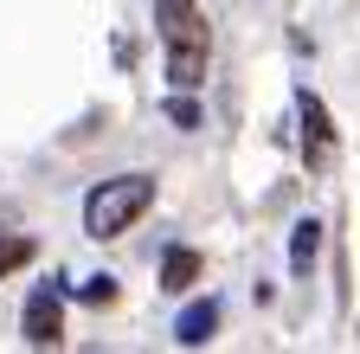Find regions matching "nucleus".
<instances>
[{
  "mask_svg": "<svg viewBox=\"0 0 360 354\" xmlns=\"http://www.w3.org/2000/svg\"><path fill=\"white\" fill-rule=\"evenodd\" d=\"M77 296H84V303H116V277H90Z\"/></svg>",
  "mask_w": 360,
  "mask_h": 354,
  "instance_id": "11",
  "label": "nucleus"
},
{
  "mask_svg": "<svg viewBox=\"0 0 360 354\" xmlns=\"http://www.w3.org/2000/svg\"><path fill=\"white\" fill-rule=\"evenodd\" d=\"M315 251H322V226H315V219H302V226H296V239H290V271H309V264H315Z\"/></svg>",
  "mask_w": 360,
  "mask_h": 354,
  "instance_id": "8",
  "label": "nucleus"
},
{
  "mask_svg": "<svg viewBox=\"0 0 360 354\" xmlns=\"http://www.w3.org/2000/svg\"><path fill=\"white\" fill-rule=\"evenodd\" d=\"M20 335H26V348H58V341H65V303H58L52 284H39V290L26 296Z\"/></svg>",
  "mask_w": 360,
  "mask_h": 354,
  "instance_id": "2",
  "label": "nucleus"
},
{
  "mask_svg": "<svg viewBox=\"0 0 360 354\" xmlns=\"http://www.w3.org/2000/svg\"><path fill=\"white\" fill-rule=\"evenodd\" d=\"M212 329H219V303L206 296V303H187V309H180L174 341H180V348H206V341H212Z\"/></svg>",
  "mask_w": 360,
  "mask_h": 354,
  "instance_id": "5",
  "label": "nucleus"
},
{
  "mask_svg": "<svg viewBox=\"0 0 360 354\" xmlns=\"http://www.w3.org/2000/svg\"><path fill=\"white\" fill-rule=\"evenodd\" d=\"M32 258V239H0V271H20Z\"/></svg>",
  "mask_w": 360,
  "mask_h": 354,
  "instance_id": "9",
  "label": "nucleus"
},
{
  "mask_svg": "<svg viewBox=\"0 0 360 354\" xmlns=\"http://www.w3.org/2000/svg\"><path fill=\"white\" fill-rule=\"evenodd\" d=\"M296 116H302V161L309 167H328L335 161V122H328L322 97H315V91H296Z\"/></svg>",
  "mask_w": 360,
  "mask_h": 354,
  "instance_id": "3",
  "label": "nucleus"
},
{
  "mask_svg": "<svg viewBox=\"0 0 360 354\" xmlns=\"http://www.w3.org/2000/svg\"><path fill=\"white\" fill-rule=\"evenodd\" d=\"M167 77L180 84V91H193V84L206 77V46H167Z\"/></svg>",
  "mask_w": 360,
  "mask_h": 354,
  "instance_id": "6",
  "label": "nucleus"
},
{
  "mask_svg": "<svg viewBox=\"0 0 360 354\" xmlns=\"http://www.w3.org/2000/svg\"><path fill=\"white\" fill-rule=\"evenodd\" d=\"M148 206H155V174H116V181L90 187V200H84V232L90 239H116Z\"/></svg>",
  "mask_w": 360,
  "mask_h": 354,
  "instance_id": "1",
  "label": "nucleus"
},
{
  "mask_svg": "<svg viewBox=\"0 0 360 354\" xmlns=\"http://www.w3.org/2000/svg\"><path fill=\"white\" fill-rule=\"evenodd\" d=\"M167 116H174L180 129H200V103H193V97H174V103H167Z\"/></svg>",
  "mask_w": 360,
  "mask_h": 354,
  "instance_id": "10",
  "label": "nucleus"
},
{
  "mask_svg": "<svg viewBox=\"0 0 360 354\" xmlns=\"http://www.w3.org/2000/svg\"><path fill=\"white\" fill-rule=\"evenodd\" d=\"M155 26L167 46H206V26L193 13V0H155Z\"/></svg>",
  "mask_w": 360,
  "mask_h": 354,
  "instance_id": "4",
  "label": "nucleus"
},
{
  "mask_svg": "<svg viewBox=\"0 0 360 354\" xmlns=\"http://www.w3.org/2000/svg\"><path fill=\"white\" fill-rule=\"evenodd\" d=\"M187 284H200V251L174 245V251L161 258V290H187Z\"/></svg>",
  "mask_w": 360,
  "mask_h": 354,
  "instance_id": "7",
  "label": "nucleus"
}]
</instances>
